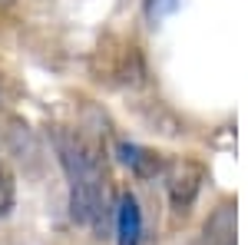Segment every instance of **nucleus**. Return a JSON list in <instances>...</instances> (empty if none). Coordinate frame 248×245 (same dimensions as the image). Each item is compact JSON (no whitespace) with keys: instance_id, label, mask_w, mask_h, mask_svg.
Masks as SVG:
<instances>
[{"instance_id":"9d476101","label":"nucleus","mask_w":248,"mask_h":245,"mask_svg":"<svg viewBox=\"0 0 248 245\" xmlns=\"http://www.w3.org/2000/svg\"><path fill=\"white\" fill-rule=\"evenodd\" d=\"M192 245H202V242H192Z\"/></svg>"},{"instance_id":"39448f33","label":"nucleus","mask_w":248,"mask_h":245,"mask_svg":"<svg viewBox=\"0 0 248 245\" xmlns=\"http://www.w3.org/2000/svg\"><path fill=\"white\" fill-rule=\"evenodd\" d=\"M202 245H235V206L222 202L205 222V242Z\"/></svg>"},{"instance_id":"6e6552de","label":"nucleus","mask_w":248,"mask_h":245,"mask_svg":"<svg viewBox=\"0 0 248 245\" xmlns=\"http://www.w3.org/2000/svg\"><path fill=\"white\" fill-rule=\"evenodd\" d=\"M179 10V0H146V17L149 23H159V20L172 17Z\"/></svg>"},{"instance_id":"0eeeda50","label":"nucleus","mask_w":248,"mask_h":245,"mask_svg":"<svg viewBox=\"0 0 248 245\" xmlns=\"http://www.w3.org/2000/svg\"><path fill=\"white\" fill-rule=\"evenodd\" d=\"M17 206V189H14V176L0 166V219H7Z\"/></svg>"},{"instance_id":"7ed1b4c3","label":"nucleus","mask_w":248,"mask_h":245,"mask_svg":"<svg viewBox=\"0 0 248 245\" xmlns=\"http://www.w3.org/2000/svg\"><path fill=\"white\" fill-rule=\"evenodd\" d=\"M116 242L119 245L142 242V209H139L133 192L119 196V206H116Z\"/></svg>"},{"instance_id":"1a4fd4ad","label":"nucleus","mask_w":248,"mask_h":245,"mask_svg":"<svg viewBox=\"0 0 248 245\" xmlns=\"http://www.w3.org/2000/svg\"><path fill=\"white\" fill-rule=\"evenodd\" d=\"M0 3H10V0H0Z\"/></svg>"},{"instance_id":"f03ea898","label":"nucleus","mask_w":248,"mask_h":245,"mask_svg":"<svg viewBox=\"0 0 248 245\" xmlns=\"http://www.w3.org/2000/svg\"><path fill=\"white\" fill-rule=\"evenodd\" d=\"M199 189H202V169L199 166H182L179 172H172L169 176V206L172 212H179V215H186L195 202V196H199Z\"/></svg>"},{"instance_id":"20e7f679","label":"nucleus","mask_w":248,"mask_h":245,"mask_svg":"<svg viewBox=\"0 0 248 245\" xmlns=\"http://www.w3.org/2000/svg\"><path fill=\"white\" fill-rule=\"evenodd\" d=\"M116 156H119V163L126 166V169L139 176V179H153L155 172L162 169V159L153 156L149 149H142V146H136V143H116Z\"/></svg>"},{"instance_id":"423d86ee","label":"nucleus","mask_w":248,"mask_h":245,"mask_svg":"<svg viewBox=\"0 0 248 245\" xmlns=\"http://www.w3.org/2000/svg\"><path fill=\"white\" fill-rule=\"evenodd\" d=\"M3 139H7V146H10V152H14L17 159H37L40 156L37 136H33V130H30L23 119H10L7 130H3Z\"/></svg>"},{"instance_id":"f257e3e1","label":"nucleus","mask_w":248,"mask_h":245,"mask_svg":"<svg viewBox=\"0 0 248 245\" xmlns=\"http://www.w3.org/2000/svg\"><path fill=\"white\" fill-rule=\"evenodd\" d=\"M53 149L63 172H66V186H70V219L77 226H93L103 229L106 215V179L99 169L96 152L79 139L77 132L53 130Z\"/></svg>"}]
</instances>
